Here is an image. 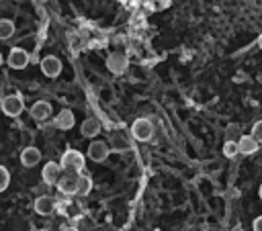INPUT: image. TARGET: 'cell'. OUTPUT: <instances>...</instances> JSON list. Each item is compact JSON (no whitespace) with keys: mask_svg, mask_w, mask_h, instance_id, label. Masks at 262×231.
Listing matches in <instances>:
<instances>
[{"mask_svg":"<svg viewBox=\"0 0 262 231\" xmlns=\"http://www.w3.org/2000/svg\"><path fill=\"white\" fill-rule=\"evenodd\" d=\"M2 63H4V55L0 53V65H2Z\"/></svg>","mask_w":262,"mask_h":231,"instance_id":"cell-25","label":"cell"},{"mask_svg":"<svg viewBox=\"0 0 262 231\" xmlns=\"http://www.w3.org/2000/svg\"><path fill=\"white\" fill-rule=\"evenodd\" d=\"M106 67L113 72V74H123L125 70H127V55L125 53H119V51H115V53H111L108 57H106Z\"/></svg>","mask_w":262,"mask_h":231,"instance_id":"cell-8","label":"cell"},{"mask_svg":"<svg viewBox=\"0 0 262 231\" xmlns=\"http://www.w3.org/2000/svg\"><path fill=\"white\" fill-rule=\"evenodd\" d=\"M80 133H82V137H96L100 133V121L96 117L84 119L80 125Z\"/></svg>","mask_w":262,"mask_h":231,"instance_id":"cell-15","label":"cell"},{"mask_svg":"<svg viewBox=\"0 0 262 231\" xmlns=\"http://www.w3.org/2000/svg\"><path fill=\"white\" fill-rule=\"evenodd\" d=\"M78 180H80V172H74V170H63L59 180L55 182L57 190L61 194H76L78 190Z\"/></svg>","mask_w":262,"mask_h":231,"instance_id":"cell-2","label":"cell"},{"mask_svg":"<svg viewBox=\"0 0 262 231\" xmlns=\"http://www.w3.org/2000/svg\"><path fill=\"white\" fill-rule=\"evenodd\" d=\"M84 155L78 151V149H66L59 157V166L61 170H74V172H82L84 170Z\"/></svg>","mask_w":262,"mask_h":231,"instance_id":"cell-1","label":"cell"},{"mask_svg":"<svg viewBox=\"0 0 262 231\" xmlns=\"http://www.w3.org/2000/svg\"><path fill=\"white\" fill-rule=\"evenodd\" d=\"M8 184H10V174L4 166H0V192H4L8 188Z\"/></svg>","mask_w":262,"mask_h":231,"instance_id":"cell-19","label":"cell"},{"mask_svg":"<svg viewBox=\"0 0 262 231\" xmlns=\"http://www.w3.org/2000/svg\"><path fill=\"white\" fill-rule=\"evenodd\" d=\"M258 47H260V49H262V35H260V37H258Z\"/></svg>","mask_w":262,"mask_h":231,"instance_id":"cell-24","label":"cell"},{"mask_svg":"<svg viewBox=\"0 0 262 231\" xmlns=\"http://www.w3.org/2000/svg\"><path fill=\"white\" fill-rule=\"evenodd\" d=\"M61 166L57 164V161H47L45 166H43V172H41V178H43V182L45 184H55L57 180H59V176H61Z\"/></svg>","mask_w":262,"mask_h":231,"instance_id":"cell-10","label":"cell"},{"mask_svg":"<svg viewBox=\"0 0 262 231\" xmlns=\"http://www.w3.org/2000/svg\"><path fill=\"white\" fill-rule=\"evenodd\" d=\"M33 209H35L37 215L47 217V215H51V213L55 211V202H53V198H49V196H37Z\"/></svg>","mask_w":262,"mask_h":231,"instance_id":"cell-14","label":"cell"},{"mask_svg":"<svg viewBox=\"0 0 262 231\" xmlns=\"http://www.w3.org/2000/svg\"><path fill=\"white\" fill-rule=\"evenodd\" d=\"M61 231H78V229H76V227H66V225H63Z\"/></svg>","mask_w":262,"mask_h":231,"instance_id":"cell-23","label":"cell"},{"mask_svg":"<svg viewBox=\"0 0 262 231\" xmlns=\"http://www.w3.org/2000/svg\"><path fill=\"white\" fill-rule=\"evenodd\" d=\"M41 161V151L37 149V147H25L23 151H20V164L25 166V168H33V166H37Z\"/></svg>","mask_w":262,"mask_h":231,"instance_id":"cell-13","label":"cell"},{"mask_svg":"<svg viewBox=\"0 0 262 231\" xmlns=\"http://www.w3.org/2000/svg\"><path fill=\"white\" fill-rule=\"evenodd\" d=\"M14 35V22L10 18H0V41H6Z\"/></svg>","mask_w":262,"mask_h":231,"instance_id":"cell-16","label":"cell"},{"mask_svg":"<svg viewBox=\"0 0 262 231\" xmlns=\"http://www.w3.org/2000/svg\"><path fill=\"white\" fill-rule=\"evenodd\" d=\"M31 117L35 119V121H39V123H43V121H47L49 117H51V112H53V108H51V104L47 102V100H37L33 106H31Z\"/></svg>","mask_w":262,"mask_h":231,"instance_id":"cell-9","label":"cell"},{"mask_svg":"<svg viewBox=\"0 0 262 231\" xmlns=\"http://www.w3.org/2000/svg\"><path fill=\"white\" fill-rule=\"evenodd\" d=\"M252 135L258 143H262V121H256L254 127H252Z\"/></svg>","mask_w":262,"mask_h":231,"instance_id":"cell-20","label":"cell"},{"mask_svg":"<svg viewBox=\"0 0 262 231\" xmlns=\"http://www.w3.org/2000/svg\"><path fill=\"white\" fill-rule=\"evenodd\" d=\"M258 141L254 139V135H239V139H237V149H239V153H244V155H252V153H256L258 151Z\"/></svg>","mask_w":262,"mask_h":231,"instance_id":"cell-12","label":"cell"},{"mask_svg":"<svg viewBox=\"0 0 262 231\" xmlns=\"http://www.w3.org/2000/svg\"><path fill=\"white\" fill-rule=\"evenodd\" d=\"M237 153H239V149H237V141L227 139L225 145H223V155H225V157H235Z\"/></svg>","mask_w":262,"mask_h":231,"instance_id":"cell-18","label":"cell"},{"mask_svg":"<svg viewBox=\"0 0 262 231\" xmlns=\"http://www.w3.org/2000/svg\"><path fill=\"white\" fill-rule=\"evenodd\" d=\"M0 108L6 117H18L23 110H25V102H23V96L20 94H8L0 100Z\"/></svg>","mask_w":262,"mask_h":231,"instance_id":"cell-3","label":"cell"},{"mask_svg":"<svg viewBox=\"0 0 262 231\" xmlns=\"http://www.w3.org/2000/svg\"><path fill=\"white\" fill-rule=\"evenodd\" d=\"M29 53L23 49V47H12L10 49V53H8V65L12 67V70H25L27 65H29Z\"/></svg>","mask_w":262,"mask_h":231,"instance_id":"cell-5","label":"cell"},{"mask_svg":"<svg viewBox=\"0 0 262 231\" xmlns=\"http://www.w3.org/2000/svg\"><path fill=\"white\" fill-rule=\"evenodd\" d=\"M74 123H76V117H74V112H72L70 108L59 110V112H57V117L53 119V125H55L57 129H61V131L72 129V127H74Z\"/></svg>","mask_w":262,"mask_h":231,"instance_id":"cell-11","label":"cell"},{"mask_svg":"<svg viewBox=\"0 0 262 231\" xmlns=\"http://www.w3.org/2000/svg\"><path fill=\"white\" fill-rule=\"evenodd\" d=\"M131 135H133V139H137V141H149L151 135H154V125H151V121H149V119H143V117L135 119L133 125H131Z\"/></svg>","mask_w":262,"mask_h":231,"instance_id":"cell-4","label":"cell"},{"mask_svg":"<svg viewBox=\"0 0 262 231\" xmlns=\"http://www.w3.org/2000/svg\"><path fill=\"white\" fill-rule=\"evenodd\" d=\"M108 153H111V147L104 141H92L88 145V157L92 161H104L108 157Z\"/></svg>","mask_w":262,"mask_h":231,"instance_id":"cell-7","label":"cell"},{"mask_svg":"<svg viewBox=\"0 0 262 231\" xmlns=\"http://www.w3.org/2000/svg\"><path fill=\"white\" fill-rule=\"evenodd\" d=\"M258 194H260V198H262V184H260V188H258Z\"/></svg>","mask_w":262,"mask_h":231,"instance_id":"cell-26","label":"cell"},{"mask_svg":"<svg viewBox=\"0 0 262 231\" xmlns=\"http://www.w3.org/2000/svg\"><path fill=\"white\" fill-rule=\"evenodd\" d=\"M41 72L47 76V78H57L61 74V61L55 57V55H45L41 59Z\"/></svg>","mask_w":262,"mask_h":231,"instance_id":"cell-6","label":"cell"},{"mask_svg":"<svg viewBox=\"0 0 262 231\" xmlns=\"http://www.w3.org/2000/svg\"><path fill=\"white\" fill-rule=\"evenodd\" d=\"M227 139H233V141L239 139V127L237 125H229L227 127Z\"/></svg>","mask_w":262,"mask_h":231,"instance_id":"cell-21","label":"cell"},{"mask_svg":"<svg viewBox=\"0 0 262 231\" xmlns=\"http://www.w3.org/2000/svg\"><path fill=\"white\" fill-rule=\"evenodd\" d=\"M252 227H254V231H262V215L254 219V223H252Z\"/></svg>","mask_w":262,"mask_h":231,"instance_id":"cell-22","label":"cell"},{"mask_svg":"<svg viewBox=\"0 0 262 231\" xmlns=\"http://www.w3.org/2000/svg\"><path fill=\"white\" fill-rule=\"evenodd\" d=\"M90 190H92V180H90L88 176H82V174H80L76 194H78V196H86V194H90Z\"/></svg>","mask_w":262,"mask_h":231,"instance_id":"cell-17","label":"cell"},{"mask_svg":"<svg viewBox=\"0 0 262 231\" xmlns=\"http://www.w3.org/2000/svg\"><path fill=\"white\" fill-rule=\"evenodd\" d=\"M41 231H47V229H41Z\"/></svg>","mask_w":262,"mask_h":231,"instance_id":"cell-27","label":"cell"}]
</instances>
